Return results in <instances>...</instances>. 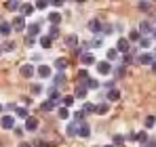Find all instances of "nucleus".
I'll use <instances>...</instances> for the list:
<instances>
[{
    "instance_id": "obj_1",
    "label": "nucleus",
    "mask_w": 156,
    "mask_h": 147,
    "mask_svg": "<svg viewBox=\"0 0 156 147\" xmlns=\"http://www.w3.org/2000/svg\"><path fill=\"white\" fill-rule=\"evenodd\" d=\"M131 50V44H129V40L127 38H120L118 42H116V53H122V55H127Z\"/></svg>"
},
{
    "instance_id": "obj_2",
    "label": "nucleus",
    "mask_w": 156,
    "mask_h": 147,
    "mask_svg": "<svg viewBox=\"0 0 156 147\" xmlns=\"http://www.w3.org/2000/svg\"><path fill=\"white\" fill-rule=\"evenodd\" d=\"M11 29H15V32H23L26 29V19L19 15V17H15L13 19V23H11Z\"/></svg>"
},
{
    "instance_id": "obj_3",
    "label": "nucleus",
    "mask_w": 156,
    "mask_h": 147,
    "mask_svg": "<svg viewBox=\"0 0 156 147\" xmlns=\"http://www.w3.org/2000/svg\"><path fill=\"white\" fill-rule=\"evenodd\" d=\"M89 78H91V76H89V72H87V70H80V72H78V76H76V84H78V86H84V88H87Z\"/></svg>"
},
{
    "instance_id": "obj_4",
    "label": "nucleus",
    "mask_w": 156,
    "mask_h": 147,
    "mask_svg": "<svg viewBox=\"0 0 156 147\" xmlns=\"http://www.w3.org/2000/svg\"><path fill=\"white\" fill-rule=\"evenodd\" d=\"M137 61H139L141 65H152V63H154V55H150V53H141V55L137 57Z\"/></svg>"
},
{
    "instance_id": "obj_5",
    "label": "nucleus",
    "mask_w": 156,
    "mask_h": 147,
    "mask_svg": "<svg viewBox=\"0 0 156 147\" xmlns=\"http://www.w3.org/2000/svg\"><path fill=\"white\" fill-rule=\"evenodd\" d=\"M76 137H82V139H87V137H91V126L89 124H78V135Z\"/></svg>"
},
{
    "instance_id": "obj_6",
    "label": "nucleus",
    "mask_w": 156,
    "mask_h": 147,
    "mask_svg": "<svg viewBox=\"0 0 156 147\" xmlns=\"http://www.w3.org/2000/svg\"><path fill=\"white\" fill-rule=\"evenodd\" d=\"M36 128H38V118H36V116H30V118H26V130L36 132Z\"/></svg>"
},
{
    "instance_id": "obj_7",
    "label": "nucleus",
    "mask_w": 156,
    "mask_h": 147,
    "mask_svg": "<svg viewBox=\"0 0 156 147\" xmlns=\"http://www.w3.org/2000/svg\"><path fill=\"white\" fill-rule=\"evenodd\" d=\"M137 32H139V34H152V32H154V25H152V21H141Z\"/></svg>"
},
{
    "instance_id": "obj_8",
    "label": "nucleus",
    "mask_w": 156,
    "mask_h": 147,
    "mask_svg": "<svg viewBox=\"0 0 156 147\" xmlns=\"http://www.w3.org/2000/svg\"><path fill=\"white\" fill-rule=\"evenodd\" d=\"M19 74H21L23 78H32V76L36 74V67H34V65H21V67H19Z\"/></svg>"
},
{
    "instance_id": "obj_9",
    "label": "nucleus",
    "mask_w": 156,
    "mask_h": 147,
    "mask_svg": "<svg viewBox=\"0 0 156 147\" xmlns=\"http://www.w3.org/2000/svg\"><path fill=\"white\" fill-rule=\"evenodd\" d=\"M101 27H104V23H101L99 19H91V21H89V29H91L93 34H101Z\"/></svg>"
},
{
    "instance_id": "obj_10",
    "label": "nucleus",
    "mask_w": 156,
    "mask_h": 147,
    "mask_svg": "<svg viewBox=\"0 0 156 147\" xmlns=\"http://www.w3.org/2000/svg\"><path fill=\"white\" fill-rule=\"evenodd\" d=\"M0 126L2 128H15V118L13 116H2L0 118Z\"/></svg>"
},
{
    "instance_id": "obj_11",
    "label": "nucleus",
    "mask_w": 156,
    "mask_h": 147,
    "mask_svg": "<svg viewBox=\"0 0 156 147\" xmlns=\"http://www.w3.org/2000/svg\"><path fill=\"white\" fill-rule=\"evenodd\" d=\"M26 27H27V36H30V38H36V36H40V25H38V23L26 25Z\"/></svg>"
},
{
    "instance_id": "obj_12",
    "label": "nucleus",
    "mask_w": 156,
    "mask_h": 147,
    "mask_svg": "<svg viewBox=\"0 0 156 147\" xmlns=\"http://www.w3.org/2000/svg\"><path fill=\"white\" fill-rule=\"evenodd\" d=\"M97 72L101 74V76H105V74L112 72V65H110L108 61H99V63H97Z\"/></svg>"
},
{
    "instance_id": "obj_13",
    "label": "nucleus",
    "mask_w": 156,
    "mask_h": 147,
    "mask_svg": "<svg viewBox=\"0 0 156 147\" xmlns=\"http://www.w3.org/2000/svg\"><path fill=\"white\" fill-rule=\"evenodd\" d=\"M80 63H82V65H93V63H95V57H93L91 53H82V55H80Z\"/></svg>"
},
{
    "instance_id": "obj_14",
    "label": "nucleus",
    "mask_w": 156,
    "mask_h": 147,
    "mask_svg": "<svg viewBox=\"0 0 156 147\" xmlns=\"http://www.w3.org/2000/svg\"><path fill=\"white\" fill-rule=\"evenodd\" d=\"M19 11H21V17H27V15H32V13H34V4L23 2V4H19Z\"/></svg>"
},
{
    "instance_id": "obj_15",
    "label": "nucleus",
    "mask_w": 156,
    "mask_h": 147,
    "mask_svg": "<svg viewBox=\"0 0 156 147\" xmlns=\"http://www.w3.org/2000/svg\"><path fill=\"white\" fill-rule=\"evenodd\" d=\"M66 46H68V49H78V38H76V34H70V36L66 38Z\"/></svg>"
},
{
    "instance_id": "obj_16",
    "label": "nucleus",
    "mask_w": 156,
    "mask_h": 147,
    "mask_svg": "<svg viewBox=\"0 0 156 147\" xmlns=\"http://www.w3.org/2000/svg\"><path fill=\"white\" fill-rule=\"evenodd\" d=\"M49 21H51V27H57L59 21H61V15L57 11H53V13H49Z\"/></svg>"
},
{
    "instance_id": "obj_17",
    "label": "nucleus",
    "mask_w": 156,
    "mask_h": 147,
    "mask_svg": "<svg viewBox=\"0 0 156 147\" xmlns=\"http://www.w3.org/2000/svg\"><path fill=\"white\" fill-rule=\"evenodd\" d=\"M68 65H70V61H68V59H63V57H59V59L55 61V67H57L59 72H63V70H68Z\"/></svg>"
},
{
    "instance_id": "obj_18",
    "label": "nucleus",
    "mask_w": 156,
    "mask_h": 147,
    "mask_svg": "<svg viewBox=\"0 0 156 147\" xmlns=\"http://www.w3.org/2000/svg\"><path fill=\"white\" fill-rule=\"evenodd\" d=\"M51 74H53V70L49 65H38V76H40V78H49Z\"/></svg>"
},
{
    "instance_id": "obj_19",
    "label": "nucleus",
    "mask_w": 156,
    "mask_h": 147,
    "mask_svg": "<svg viewBox=\"0 0 156 147\" xmlns=\"http://www.w3.org/2000/svg\"><path fill=\"white\" fill-rule=\"evenodd\" d=\"M110 111V105L108 103H99V105H95V114H99V116H105Z\"/></svg>"
},
{
    "instance_id": "obj_20",
    "label": "nucleus",
    "mask_w": 156,
    "mask_h": 147,
    "mask_svg": "<svg viewBox=\"0 0 156 147\" xmlns=\"http://www.w3.org/2000/svg\"><path fill=\"white\" fill-rule=\"evenodd\" d=\"M66 132H68V137H76V135H78V124L76 122H70V124H68V128H66Z\"/></svg>"
},
{
    "instance_id": "obj_21",
    "label": "nucleus",
    "mask_w": 156,
    "mask_h": 147,
    "mask_svg": "<svg viewBox=\"0 0 156 147\" xmlns=\"http://www.w3.org/2000/svg\"><path fill=\"white\" fill-rule=\"evenodd\" d=\"M105 97H108V101H118V99H120V91H116V88H110Z\"/></svg>"
},
{
    "instance_id": "obj_22",
    "label": "nucleus",
    "mask_w": 156,
    "mask_h": 147,
    "mask_svg": "<svg viewBox=\"0 0 156 147\" xmlns=\"http://www.w3.org/2000/svg\"><path fill=\"white\" fill-rule=\"evenodd\" d=\"M49 101H53V103H57V101H59V88H55V86H51V88H49Z\"/></svg>"
},
{
    "instance_id": "obj_23",
    "label": "nucleus",
    "mask_w": 156,
    "mask_h": 147,
    "mask_svg": "<svg viewBox=\"0 0 156 147\" xmlns=\"http://www.w3.org/2000/svg\"><path fill=\"white\" fill-rule=\"evenodd\" d=\"M9 34H11V23L2 21L0 23V36H9Z\"/></svg>"
},
{
    "instance_id": "obj_24",
    "label": "nucleus",
    "mask_w": 156,
    "mask_h": 147,
    "mask_svg": "<svg viewBox=\"0 0 156 147\" xmlns=\"http://www.w3.org/2000/svg\"><path fill=\"white\" fill-rule=\"evenodd\" d=\"M139 40H141V34H139L137 29H133V32L129 34V44L131 42H139Z\"/></svg>"
},
{
    "instance_id": "obj_25",
    "label": "nucleus",
    "mask_w": 156,
    "mask_h": 147,
    "mask_svg": "<svg viewBox=\"0 0 156 147\" xmlns=\"http://www.w3.org/2000/svg\"><path fill=\"white\" fill-rule=\"evenodd\" d=\"M135 141H139V143H148V132H146V130L137 132V135H135Z\"/></svg>"
},
{
    "instance_id": "obj_26",
    "label": "nucleus",
    "mask_w": 156,
    "mask_h": 147,
    "mask_svg": "<svg viewBox=\"0 0 156 147\" xmlns=\"http://www.w3.org/2000/svg\"><path fill=\"white\" fill-rule=\"evenodd\" d=\"M84 116H87V114H84L82 109H78V111H74V122H76V124H82V120H84Z\"/></svg>"
},
{
    "instance_id": "obj_27",
    "label": "nucleus",
    "mask_w": 156,
    "mask_h": 147,
    "mask_svg": "<svg viewBox=\"0 0 156 147\" xmlns=\"http://www.w3.org/2000/svg\"><path fill=\"white\" fill-rule=\"evenodd\" d=\"M63 82H66V74H63V72H57V74H55V84L59 86V84H63ZM57 86H55V88H57Z\"/></svg>"
},
{
    "instance_id": "obj_28",
    "label": "nucleus",
    "mask_w": 156,
    "mask_h": 147,
    "mask_svg": "<svg viewBox=\"0 0 156 147\" xmlns=\"http://www.w3.org/2000/svg\"><path fill=\"white\" fill-rule=\"evenodd\" d=\"M55 107H57V103H53V101H44V103H42V111H51Z\"/></svg>"
},
{
    "instance_id": "obj_29",
    "label": "nucleus",
    "mask_w": 156,
    "mask_h": 147,
    "mask_svg": "<svg viewBox=\"0 0 156 147\" xmlns=\"http://www.w3.org/2000/svg\"><path fill=\"white\" fill-rule=\"evenodd\" d=\"M82 111H84V114H95V105H93V103H84V105H82Z\"/></svg>"
},
{
    "instance_id": "obj_30",
    "label": "nucleus",
    "mask_w": 156,
    "mask_h": 147,
    "mask_svg": "<svg viewBox=\"0 0 156 147\" xmlns=\"http://www.w3.org/2000/svg\"><path fill=\"white\" fill-rule=\"evenodd\" d=\"M57 114H59V118H61V120H68V118H70V111H68L66 107H59V109H57Z\"/></svg>"
},
{
    "instance_id": "obj_31",
    "label": "nucleus",
    "mask_w": 156,
    "mask_h": 147,
    "mask_svg": "<svg viewBox=\"0 0 156 147\" xmlns=\"http://www.w3.org/2000/svg\"><path fill=\"white\" fill-rule=\"evenodd\" d=\"M87 91H89V88H84V86H76V97L78 99H84V97H87Z\"/></svg>"
},
{
    "instance_id": "obj_32",
    "label": "nucleus",
    "mask_w": 156,
    "mask_h": 147,
    "mask_svg": "<svg viewBox=\"0 0 156 147\" xmlns=\"http://www.w3.org/2000/svg\"><path fill=\"white\" fill-rule=\"evenodd\" d=\"M51 42H53V40L49 38V36H42V38H40V44H42L44 49H51V46H53Z\"/></svg>"
},
{
    "instance_id": "obj_33",
    "label": "nucleus",
    "mask_w": 156,
    "mask_h": 147,
    "mask_svg": "<svg viewBox=\"0 0 156 147\" xmlns=\"http://www.w3.org/2000/svg\"><path fill=\"white\" fill-rule=\"evenodd\" d=\"M116 59H118L116 49H110V50H108V63H110V61H116Z\"/></svg>"
},
{
    "instance_id": "obj_34",
    "label": "nucleus",
    "mask_w": 156,
    "mask_h": 147,
    "mask_svg": "<svg viewBox=\"0 0 156 147\" xmlns=\"http://www.w3.org/2000/svg\"><path fill=\"white\" fill-rule=\"evenodd\" d=\"M61 103H63V107L68 109V107H72V105H74V97H63V99H61Z\"/></svg>"
},
{
    "instance_id": "obj_35",
    "label": "nucleus",
    "mask_w": 156,
    "mask_h": 147,
    "mask_svg": "<svg viewBox=\"0 0 156 147\" xmlns=\"http://www.w3.org/2000/svg\"><path fill=\"white\" fill-rule=\"evenodd\" d=\"M129 63H133V53H127V55H122V65H129Z\"/></svg>"
},
{
    "instance_id": "obj_36",
    "label": "nucleus",
    "mask_w": 156,
    "mask_h": 147,
    "mask_svg": "<svg viewBox=\"0 0 156 147\" xmlns=\"http://www.w3.org/2000/svg\"><path fill=\"white\" fill-rule=\"evenodd\" d=\"M4 9L6 11H17L19 9V2H4Z\"/></svg>"
},
{
    "instance_id": "obj_37",
    "label": "nucleus",
    "mask_w": 156,
    "mask_h": 147,
    "mask_svg": "<svg viewBox=\"0 0 156 147\" xmlns=\"http://www.w3.org/2000/svg\"><path fill=\"white\" fill-rule=\"evenodd\" d=\"M137 9L139 11H150L152 9V2H137Z\"/></svg>"
},
{
    "instance_id": "obj_38",
    "label": "nucleus",
    "mask_w": 156,
    "mask_h": 147,
    "mask_svg": "<svg viewBox=\"0 0 156 147\" xmlns=\"http://www.w3.org/2000/svg\"><path fill=\"white\" fill-rule=\"evenodd\" d=\"M17 116H19V118H23V120H26V118H30V111H27L26 107H19V109H17Z\"/></svg>"
},
{
    "instance_id": "obj_39",
    "label": "nucleus",
    "mask_w": 156,
    "mask_h": 147,
    "mask_svg": "<svg viewBox=\"0 0 156 147\" xmlns=\"http://www.w3.org/2000/svg\"><path fill=\"white\" fill-rule=\"evenodd\" d=\"M47 36H49V38H51V40H55V38H57V36H59V27H51V29H49V34H47Z\"/></svg>"
},
{
    "instance_id": "obj_40",
    "label": "nucleus",
    "mask_w": 156,
    "mask_h": 147,
    "mask_svg": "<svg viewBox=\"0 0 156 147\" xmlns=\"http://www.w3.org/2000/svg\"><path fill=\"white\" fill-rule=\"evenodd\" d=\"M87 88H99V82H97L95 78H89V82H87Z\"/></svg>"
},
{
    "instance_id": "obj_41",
    "label": "nucleus",
    "mask_w": 156,
    "mask_h": 147,
    "mask_svg": "<svg viewBox=\"0 0 156 147\" xmlns=\"http://www.w3.org/2000/svg\"><path fill=\"white\" fill-rule=\"evenodd\" d=\"M47 6H49V2H47V0H38V2L34 4V9H40V11H42V9H47Z\"/></svg>"
},
{
    "instance_id": "obj_42",
    "label": "nucleus",
    "mask_w": 156,
    "mask_h": 147,
    "mask_svg": "<svg viewBox=\"0 0 156 147\" xmlns=\"http://www.w3.org/2000/svg\"><path fill=\"white\" fill-rule=\"evenodd\" d=\"M150 44H152V40H150V38H141V40H139V46H141V49H148Z\"/></svg>"
},
{
    "instance_id": "obj_43",
    "label": "nucleus",
    "mask_w": 156,
    "mask_h": 147,
    "mask_svg": "<svg viewBox=\"0 0 156 147\" xmlns=\"http://www.w3.org/2000/svg\"><path fill=\"white\" fill-rule=\"evenodd\" d=\"M112 141H114V145H122V143H125V137H122V135H114Z\"/></svg>"
},
{
    "instance_id": "obj_44",
    "label": "nucleus",
    "mask_w": 156,
    "mask_h": 147,
    "mask_svg": "<svg viewBox=\"0 0 156 147\" xmlns=\"http://www.w3.org/2000/svg\"><path fill=\"white\" fill-rule=\"evenodd\" d=\"M154 122H156L154 116H148V118H146V128H152V126H154Z\"/></svg>"
},
{
    "instance_id": "obj_45",
    "label": "nucleus",
    "mask_w": 156,
    "mask_h": 147,
    "mask_svg": "<svg viewBox=\"0 0 156 147\" xmlns=\"http://www.w3.org/2000/svg\"><path fill=\"white\" fill-rule=\"evenodd\" d=\"M101 42H104V40H101V36H97L95 40H91V42H89V46H101Z\"/></svg>"
},
{
    "instance_id": "obj_46",
    "label": "nucleus",
    "mask_w": 156,
    "mask_h": 147,
    "mask_svg": "<svg viewBox=\"0 0 156 147\" xmlns=\"http://www.w3.org/2000/svg\"><path fill=\"white\" fill-rule=\"evenodd\" d=\"M112 32H114V27H112V25H104V27H101V34H104V36L112 34Z\"/></svg>"
},
{
    "instance_id": "obj_47",
    "label": "nucleus",
    "mask_w": 156,
    "mask_h": 147,
    "mask_svg": "<svg viewBox=\"0 0 156 147\" xmlns=\"http://www.w3.org/2000/svg\"><path fill=\"white\" fill-rule=\"evenodd\" d=\"M4 50H15V42L6 40V42H4Z\"/></svg>"
},
{
    "instance_id": "obj_48",
    "label": "nucleus",
    "mask_w": 156,
    "mask_h": 147,
    "mask_svg": "<svg viewBox=\"0 0 156 147\" xmlns=\"http://www.w3.org/2000/svg\"><path fill=\"white\" fill-rule=\"evenodd\" d=\"M32 93H34V95H40V93H42V86H40V84H34V86H32Z\"/></svg>"
},
{
    "instance_id": "obj_49",
    "label": "nucleus",
    "mask_w": 156,
    "mask_h": 147,
    "mask_svg": "<svg viewBox=\"0 0 156 147\" xmlns=\"http://www.w3.org/2000/svg\"><path fill=\"white\" fill-rule=\"evenodd\" d=\"M34 42H36V38H30V36H26V46H34Z\"/></svg>"
},
{
    "instance_id": "obj_50",
    "label": "nucleus",
    "mask_w": 156,
    "mask_h": 147,
    "mask_svg": "<svg viewBox=\"0 0 156 147\" xmlns=\"http://www.w3.org/2000/svg\"><path fill=\"white\" fill-rule=\"evenodd\" d=\"M34 145L36 147H49V143H47V141H38V143H34Z\"/></svg>"
},
{
    "instance_id": "obj_51",
    "label": "nucleus",
    "mask_w": 156,
    "mask_h": 147,
    "mask_svg": "<svg viewBox=\"0 0 156 147\" xmlns=\"http://www.w3.org/2000/svg\"><path fill=\"white\" fill-rule=\"evenodd\" d=\"M15 135H17V137H23V128H21V126H19V128H15Z\"/></svg>"
},
{
    "instance_id": "obj_52",
    "label": "nucleus",
    "mask_w": 156,
    "mask_h": 147,
    "mask_svg": "<svg viewBox=\"0 0 156 147\" xmlns=\"http://www.w3.org/2000/svg\"><path fill=\"white\" fill-rule=\"evenodd\" d=\"M21 147H32V143H21Z\"/></svg>"
},
{
    "instance_id": "obj_53",
    "label": "nucleus",
    "mask_w": 156,
    "mask_h": 147,
    "mask_svg": "<svg viewBox=\"0 0 156 147\" xmlns=\"http://www.w3.org/2000/svg\"><path fill=\"white\" fill-rule=\"evenodd\" d=\"M152 70H154V72H156V59H154V63H152Z\"/></svg>"
},
{
    "instance_id": "obj_54",
    "label": "nucleus",
    "mask_w": 156,
    "mask_h": 147,
    "mask_svg": "<svg viewBox=\"0 0 156 147\" xmlns=\"http://www.w3.org/2000/svg\"><path fill=\"white\" fill-rule=\"evenodd\" d=\"M152 38H154V40H156V29H154V32H152Z\"/></svg>"
},
{
    "instance_id": "obj_55",
    "label": "nucleus",
    "mask_w": 156,
    "mask_h": 147,
    "mask_svg": "<svg viewBox=\"0 0 156 147\" xmlns=\"http://www.w3.org/2000/svg\"><path fill=\"white\" fill-rule=\"evenodd\" d=\"M104 147H114V145H104Z\"/></svg>"
},
{
    "instance_id": "obj_56",
    "label": "nucleus",
    "mask_w": 156,
    "mask_h": 147,
    "mask_svg": "<svg viewBox=\"0 0 156 147\" xmlns=\"http://www.w3.org/2000/svg\"><path fill=\"white\" fill-rule=\"evenodd\" d=\"M0 111H2V105H0Z\"/></svg>"
},
{
    "instance_id": "obj_57",
    "label": "nucleus",
    "mask_w": 156,
    "mask_h": 147,
    "mask_svg": "<svg viewBox=\"0 0 156 147\" xmlns=\"http://www.w3.org/2000/svg\"><path fill=\"white\" fill-rule=\"evenodd\" d=\"M0 55H2V49H0Z\"/></svg>"
},
{
    "instance_id": "obj_58",
    "label": "nucleus",
    "mask_w": 156,
    "mask_h": 147,
    "mask_svg": "<svg viewBox=\"0 0 156 147\" xmlns=\"http://www.w3.org/2000/svg\"><path fill=\"white\" fill-rule=\"evenodd\" d=\"M141 147H146V145H141Z\"/></svg>"
}]
</instances>
